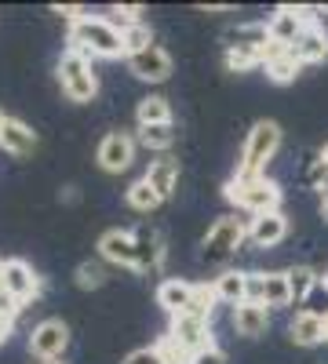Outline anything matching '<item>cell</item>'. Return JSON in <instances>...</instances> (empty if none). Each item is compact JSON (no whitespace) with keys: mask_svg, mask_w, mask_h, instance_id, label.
<instances>
[{"mask_svg":"<svg viewBox=\"0 0 328 364\" xmlns=\"http://www.w3.org/2000/svg\"><path fill=\"white\" fill-rule=\"evenodd\" d=\"M66 41H70V51H77L84 58H121V55L128 58L121 26L102 15H84L80 22H73Z\"/></svg>","mask_w":328,"mask_h":364,"instance_id":"6da1fadb","label":"cell"},{"mask_svg":"<svg viewBox=\"0 0 328 364\" xmlns=\"http://www.w3.org/2000/svg\"><path fill=\"white\" fill-rule=\"evenodd\" d=\"M281 149V128L274 120H255L248 139H245V149H241V164H237V178H259L266 175V164L277 157Z\"/></svg>","mask_w":328,"mask_h":364,"instance_id":"7a4b0ae2","label":"cell"},{"mask_svg":"<svg viewBox=\"0 0 328 364\" xmlns=\"http://www.w3.org/2000/svg\"><path fill=\"white\" fill-rule=\"evenodd\" d=\"M226 200L237 204V208H245L248 215H270V211H281V186L274 178H230L226 182Z\"/></svg>","mask_w":328,"mask_h":364,"instance_id":"3957f363","label":"cell"},{"mask_svg":"<svg viewBox=\"0 0 328 364\" xmlns=\"http://www.w3.org/2000/svg\"><path fill=\"white\" fill-rule=\"evenodd\" d=\"M245 240H248V223L237 219V215H223L208 226V233L201 240V259L204 262H226V259L237 255V248H241Z\"/></svg>","mask_w":328,"mask_h":364,"instance_id":"277c9868","label":"cell"},{"mask_svg":"<svg viewBox=\"0 0 328 364\" xmlns=\"http://www.w3.org/2000/svg\"><path fill=\"white\" fill-rule=\"evenodd\" d=\"M58 87H63V95L70 102H92L99 95V77L84 55L66 51L58 58Z\"/></svg>","mask_w":328,"mask_h":364,"instance_id":"5b68a950","label":"cell"},{"mask_svg":"<svg viewBox=\"0 0 328 364\" xmlns=\"http://www.w3.org/2000/svg\"><path fill=\"white\" fill-rule=\"evenodd\" d=\"M317 11L321 8H292V4H281L270 18H266V26H270V41L292 48L295 41L307 33V26L317 22Z\"/></svg>","mask_w":328,"mask_h":364,"instance_id":"8992f818","label":"cell"},{"mask_svg":"<svg viewBox=\"0 0 328 364\" xmlns=\"http://www.w3.org/2000/svg\"><path fill=\"white\" fill-rule=\"evenodd\" d=\"M66 346H70V328L58 317H48V321H41L33 331H29V350H33L41 360H48V364L55 357H63Z\"/></svg>","mask_w":328,"mask_h":364,"instance_id":"52a82bcc","label":"cell"},{"mask_svg":"<svg viewBox=\"0 0 328 364\" xmlns=\"http://www.w3.org/2000/svg\"><path fill=\"white\" fill-rule=\"evenodd\" d=\"M168 336L183 346L190 357H197L201 350L208 346H216L212 343V321H201V317H186V314H179L171 317V328H168Z\"/></svg>","mask_w":328,"mask_h":364,"instance_id":"ba28073f","label":"cell"},{"mask_svg":"<svg viewBox=\"0 0 328 364\" xmlns=\"http://www.w3.org/2000/svg\"><path fill=\"white\" fill-rule=\"evenodd\" d=\"M135 139L128 135V132H110L102 142H99V168L102 171H110V175H121V171H128L132 168V161H135Z\"/></svg>","mask_w":328,"mask_h":364,"instance_id":"9c48e42d","label":"cell"},{"mask_svg":"<svg viewBox=\"0 0 328 364\" xmlns=\"http://www.w3.org/2000/svg\"><path fill=\"white\" fill-rule=\"evenodd\" d=\"M128 70H132V77H139L146 84H164L171 77V55L161 44H150L139 55H128Z\"/></svg>","mask_w":328,"mask_h":364,"instance_id":"30bf717a","label":"cell"},{"mask_svg":"<svg viewBox=\"0 0 328 364\" xmlns=\"http://www.w3.org/2000/svg\"><path fill=\"white\" fill-rule=\"evenodd\" d=\"M4 291L15 299V302H33L41 295V277L33 273V266L22 262V259H8L4 262Z\"/></svg>","mask_w":328,"mask_h":364,"instance_id":"8fae6325","label":"cell"},{"mask_svg":"<svg viewBox=\"0 0 328 364\" xmlns=\"http://www.w3.org/2000/svg\"><path fill=\"white\" fill-rule=\"evenodd\" d=\"M99 255L113 266H128L139 269V248H135V233L128 230H106L99 237Z\"/></svg>","mask_w":328,"mask_h":364,"instance_id":"7c38bea8","label":"cell"},{"mask_svg":"<svg viewBox=\"0 0 328 364\" xmlns=\"http://www.w3.org/2000/svg\"><path fill=\"white\" fill-rule=\"evenodd\" d=\"M288 237V219L285 211H270V215H255L248 219V240L255 248H277Z\"/></svg>","mask_w":328,"mask_h":364,"instance_id":"4fadbf2b","label":"cell"},{"mask_svg":"<svg viewBox=\"0 0 328 364\" xmlns=\"http://www.w3.org/2000/svg\"><path fill=\"white\" fill-rule=\"evenodd\" d=\"M230 324H233L237 336L259 339V336H266V328H270V310H266L263 302H241V306H233Z\"/></svg>","mask_w":328,"mask_h":364,"instance_id":"5bb4252c","label":"cell"},{"mask_svg":"<svg viewBox=\"0 0 328 364\" xmlns=\"http://www.w3.org/2000/svg\"><path fill=\"white\" fill-rule=\"evenodd\" d=\"M0 149L11 154V157H29L37 149V132L29 128V124H22V120L8 117L4 132H0Z\"/></svg>","mask_w":328,"mask_h":364,"instance_id":"9a60e30c","label":"cell"},{"mask_svg":"<svg viewBox=\"0 0 328 364\" xmlns=\"http://www.w3.org/2000/svg\"><path fill=\"white\" fill-rule=\"evenodd\" d=\"M295 58H300V63L303 66H314V63H324V58H328V33H324V29L314 22V26H307V33L300 37V41H295L292 48H288Z\"/></svg>","mask_w":328,"mask_h":364,"instance_id":"2e32d148","label":"cell"},{"mask_svg":"<svg viewBox=\"0 0 328 364\" xmlns=\"http://www.w3.org/2000/svg\"><path fill=\"white\" fill-rule=\"evenodd\" d=\"M135 248H139V273H154L164 259V237L154 226L135 230Z\"/></svg>","mask_w":328,"mask_h":364,"instance_id":"e0dca14e","label":"cell"},{"mask_svg":"<svg viewBox=\"0 0 328 364\" xmlns=\"http://www.w3.org/2000/svg\"><path fill=\"white\" fill-rule=\"evenodd\" d=\"M288 339L295 346H317V343H324V317H317L310 310H300L292 317V324H288Z\"/></svg>","mask_w":328,"mask_h":364,"instance_id":"ac0fdd59","label":"cell"},{"mask_svg":"<svg viewBox=\"0 0 328 364\" xmlns=\"http://www.w3.org/2000/svg\"><path fill=\"white\" fill-rule=\"evenodd\" d=\"M194 291H197V284H190V281H179V277H171V281H164L161 288H157V306L164 310V314H183L190 302H194Z\"/></svg>","mask_w":328,"mask_h":364,"instance_id":"d6986e66","label":"cell"},{"mask_svg":"<svg viewBox=\"0 0 328 364\" xmlns=\"http://www.w3.org/2000/svg\"><path fill=\"white\" fill-rule=\"evenodd\" d=\"M212 291H216L219 302L241 306V302H248V273H241V269H223L219 277L212 281Z\"/></svg>","mask_w":328,"mask_h":364,"instance_id":"ffe728a7","label":"cell"},{"mask_svg":"<svg viewBox=\"0 0 328 364\" xmlns=\"http://www.w3.org/2000/svg\"><path fill=\"white\" fill-rule=\"evenodd\" d=\"M142 178L161 193V200H168L179 186V161L175 157H157V161H150V168H146Z\"/></svg>","mask_w":328,"mask_h":364,"instance_id":"44dd1931","label":"cell"},{"mask_svg":"<svg viewBox=\"0 0 328 364\" xmlns=\"http://www.w3.org/2000/svg\"><path fill=\"white\" fill-rule=\"evenodd\" d=\"M263 306H266V310L292 306V288H288V273H285V269L263 273Z\"/></svg>","mask_w":328,"mask_h":364,"instance_id":"7402d4cb","label":"cell"},{"mask_svg":"<svg viewBox=\"0 0 328 364\" xmlns=\"http://www.w3.org/2000/svg\"><path fill=\"white\" fill-rule=\"evenodd\" d=\"M226 48H237V44H241V48H266V44H270V26H266V22H241V26H237V29H230V33H226Z\"/></svg>","mask_w":328,"mask_h":364,"instance_id":"603a6c76","label":"cell"},{"mask_svg":"<svg viewBox=\"0 0 328 364\" xmlns=\"http://www.w3.org/2000/svg\"><path fill=\"white\" fill-rule=\"evenodd\" d=\"M285 273H288V288H292V302H295V306L307 302L314 295V288H321V277H317L310 266H292Z\"/></svg>","mask_w":328,"mask_h":364,"instance_id":"cb8c5ba5","label":"cell"},{"mask_svg":"<svg viewBox=\"0 0 328 364\" xmlns=\"http://www.w3.org/2000/svg\"><path fill=\"white\" fill-rule=\"evenodd\" d=\"M135 120H139V128L146 124H171V106L164 95H146L135 109Z\"/></svg>","mask_w":328,"mask_h":364,"instance_id":"d4e9b609","label":"cell"},{"mask_svg":"<svg viewBox=\"0 0 328 364\" xmlns=\"http://www.w3.org/2000/svg\"><path fill=\"white\" fill-rule=\"evenodd\" d=\"M135 142L164 154V149H171V142H175V124H146V128L135 132Z\"/></svg>","mask_w":328,"mask_h":364,"instance_id":"484cf974","label":"cell"},{"mask_svg":"<svg viewBox=\"0 0 328 364\" xmlns=\"http://www.w3.org/2000/svg\"><path fill=\"white\" fill-rule=\"evenodd\" d=\"M125 200H128V208L142 211V215H150V211L161 204V193H157V190L150 186V182H146V178H139V182H132V186H128Z\"/></svg>","mask_w":328,"mask_h":364,"instance_id":"4316f807","label":"cell"},{"mask_svg":"<svg viewBox=\"0 0 328 364\" xmlns=\"http://www.w3.org/2000/svg\"><path fill=\"white\" fill-rule=\"evenodd\" d=\"M255 66H263V48H226V70L230 73H248V70H255Z\"/></svg>","mask_w":328,"mask_h":364,"instance_id":"83f0119b","label":"cell"},{"mask_svg":"<svg viewBox=\"0 0 328 364\" xmlns=\"http://www.w3.org/2000/svg\"><path fill=\"white\" fill-rule=\"evenodd\" d=\"M300 70H303V63H300V58H295L292 51H285L281 58H274V63H266V77H270L274 84L295 80V77H300Z\"/></svg>","mask_w":328,"mask_h":364,"instance_id":"f1b7e54d","label":"cell"},{"mask_svg":"<svg viewBox=\"0 0 328 364\" xmlns=\"http://www.w3.org/2000/svg\"><path fill=\"white\" fill-rule=\"evenodd\" d=\"M212 302H219L216 299V291L208 288V284H197V291H194V302L183 310L186 317H201V321H212ZM179 317V314H175Z\"/></svg>","mask_w":328,"mask_h":364,"instance_id":"f546056e","label":"cell"},{"mask_svg":"<svg viewBox=\"0 0 328 364\" xmlns=\"http://www.w3.org/2000/svg\"><path fill=\"white\" fill-rule=\"evenodd\" d=\"M121 33H125V51L128 55H139V51H146L154 44V33H150V26H146V22L128 26V29H121Z\"/></svg>","mask_w":328,"mask_h":364,"instance_id":"4dcf8cb0","label":"cell"},{"mask_svg":"<svg viewBox=\"0 0 328 364\" xmlns=\"http://www.w3.org/2000/svg\"><path fill=\"white\" fill-rule=\"evenodd\" d=\"M106 284V266L102 262H80L77 266V288H102Z\"/></svg>","mask_w":328,"mask_h":364,"instance_id":"1f68e13d","label":"cell"},{"mask_svg":"<svg viewBox=\"0 0 328 364\" xmlns=\"http://www.w3.org/2000/svg\"><path fill=\"white\" fill-rule=\"evenodd\" d=\"M157 350H161V357H164V364H194V357L179 346L171 336H164L161 343H157Z\"/></svg>","mask_w":328,"mask_h":364,"instance_id":"d6a6232c","label":"cell"},{"mask_svg":"<svg viewBox=\"0 0 328 364\" xmlns=\"http://www.w3.org/2000/svg\"><path fill=\"white\" fill-rule=\"evenodd\" d=\"M121 364H164V357H161V350H157V346H142V350L128 353Z\"/></svg>","mask_w":328,"mask_h":364,"instance_id":"836d02e7","label":"cell"},{"mask_svg":"<svg viewBox=\"0 0 328 364\" xmlns=\"http://www.w3.org/2000/svg\"><path fill=\"white\" fill-rule=\"evenodd\" d=\"M194 364H230V357H226L219 346H208V350H201V353L194 357Z\"/></svg>","mask_w":328,"mask_h":364,"instance_id":"e575fe53","label":"cell"},{"mask_svg":"<svg viewBox=\"0 0 328 364\" xmlns=\"http://www.w3.org/2000/svg\"><path fill=\"white\" fill-rule=\"evenodd\" d=\"M324 178H328V168H324V164L317 161V164H314V168L307 171V182H310L314 190H321V182H324Z\"/></svg>","mask_w":328,"mask_h":364,"instance_id":"d590c367","label":"cell"},{"mask_svg":"<svg viewBox=\"0 0 328 364\" xmlns=\"http://www.w3.org/2000/svg\"><path fill=\"white\" fill-rule=\"evenodd\" d=\"M11 336V321H4V317H0V343H4Z\"/></svg>","mask_w":328,"mask_h":364,"instance_id":"8d00e7d4","label":"cell"},{"mask_svg":"<svg viewBox=\"0 0 328 364\" xmlns=\"http://www.w3.org/2000/svg\"><path fill=\"white\" fill-rule=\"evenodd\" d=\"M321 200H328V178L321 182Z\"/></svg>","mask_w":328,"mask_h":364,"instance_id":"74e56055","label":"cell"},{"mask_svg":"<svg viewBox=\"0 0 328 364\" xmlns=\"http://www.w3.org/2000/svg\"><path fill=\"white\" fill-rule=\"evenodd\" d=\"M321 219L328 223V200H321Z\"/></svg>","mask_w":328,"mask_h":364,"instance_id":"f35d334b","label":"cell"},{"mask_svg":"<svg viewBox=\"0 0 328 364\" xmlns=\"http://www.w3.org/2000/svg\"><path fill=\"white\" fill-rule=\"evenodd\" d=\"M317 161H321V164H324V168H328V146H324V149H321V157H317Z\"/></svg>","mask_w":328,"mask_h":364,"instance_id":"ab89813d","label":"cell"},{"mask_svg":"<svg viewBox=\"0 0 328 364\" xmlns=\"http://www.w3.org/2000/svg\"><path fill=\"white\" fill-rule=\"evenodd\" d=\"M321 288H324V291H328V269H324V277H321Z\"/></svg>","mask_w":328,"mask_h":364,"instance_id":"60d3db41","label":"cell"},{"mask_svg":"<svg viewBox=\"0 0 328 364\" xmlns=\"http://www.w3.org/2000/svg\"><path fill=\"white\" fill-rule=\"evenodd\" d=\"M4 124H8V117H4V113H0V132H4Z\"/></svg>","mask_w":328,"mask_h":364,"instance_id":"b9f144b4","label":"cell"},{"mask_svg":"<svg viewBox=\"0 0 328 364\" xmlns=\"http://www.w3.org/2000/svg\"><path fill=\"white\" fill-rule=\"evenodd\" d=\"M324 343H328V317H324Z\"/></svg>","mask_w":328,"mask_h":364,"instance_id":"7bdbcfd3","label":"cell"}]
</instances>
